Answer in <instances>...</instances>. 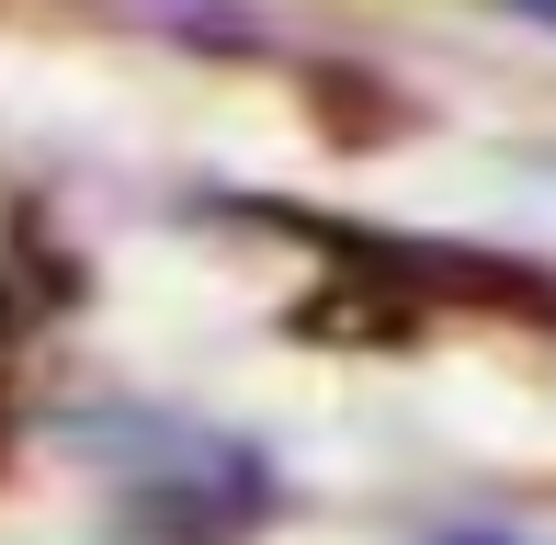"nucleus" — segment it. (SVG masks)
<instances>
[{
  "label": "nucleus",
  "mask_w": 556,
  "mask_h": 545,
  "mask_svg": "<svg viewBox=\"0 0 556 545\" xmlns=\"http://www.w3.org/2000/svg\"><path fill=\"white\" fill-rule=\"evenodd\" d=\"M522 12H534V23H556V0H522Z\"/></svg>",
  "instance_id": "nucleus-1"
}]
</instances>
